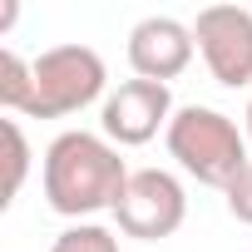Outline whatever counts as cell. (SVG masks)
Listing matches in <instances>:
<instances>
[{
	"label": "cell",
	"mask_w": 252,
	"mask_h": 252,
	"mask_svg": "<svg viewBox=\"0 0 252 252\" xmlns=\"http://www.w3.org/2000/svg\"><path fill=\"white\" fill-rule=\"evenodd\" d=\"M129 163L104 134L89 129H64L45 149V203L60 218H89V213H114L124 183H129Z\"/></svg>",
	"instance_id": "obj_1"
},
{
	"label": "cell",
	"mask_w": 252,
	"mask_h": 252,
	"mask_svg": "<svg viewBox=\"0 0 252 252\" xmlns=\"http://www.w3.org/2000/svg\"><path fill=\"white\" fill-rule=\"evenodd\" d=\"M168 154L178 158L183 173H193L208 188H222L252 163L247 158V134H237V124L222 109L208 104H183L168 124Z\"/></svg>",
	"instance_id": "obj_2"
},
{
	"label": "cell",
	"mask_w": 252,
	"mask_h": 252,
	"mask_svg": "<svg viewBox=\"0 0 252 252\" xmlns=\"http://www.w3.org/2000/svg\"><path fill=\"white\" fill-rule=\"evenodd\" d=\"M35 64V94H30V119H64L79 114L84 104H94L104 94V60L89 45H55L45 50Z\"/></svg>",
	"instance_id": "obj_3"
},
{
	"label": "cell",
	"mask_w": 252,
	"mask_h": 252,
	"mask_svg": "<svg viewBox=\"0 0 252 252\" xmlns=\"http://www.w3.org/2000/svg\"><path fill=\"white\" fill-rule=\"evenodd\" d=\"M188 218V193L168 168H134L124 183L119 203H114V222L124 237L139 242H163L183 227Z\"/></svg>",
	"instance_id": "obj_4"
},
{
	"label": "cell",
	"mask_w": 252,
	"mask_h": 252,
	"mask_svg": "<svg viewBox=\"0 0 252 252\" xmlns=\"http://www.w3.org/2000/svg\"><path fill=\"white\" fill-rule=\"evenodd\" d=\"M173 114H178V109H173L168 84H158V79H124L119 89L104 94L99 124H104V139H109V144L139 149V144H149L158 129L168 134Z\"/></svg>",
	"instance_id": "obj_5"
},
{
	"label": "cell",
	"mask_w": 252,
	"mask_h": 252,
	"mask_svg": "<svg viewBox=\"0 0 252 252\" xmlns=\"http://www.w3.org/2000/svg\"><path fill=\"white\" fill-rule=\"evenodd\" d=\"M198 55L208 60L213 79L227 89H252V10L242 5H208L193 20Z\"/></svg>",
	"instance_id": "obj_6"
},
{
	"label": "cell",
	"mask_w": 252,
	"mask_h": 252,
	"mask_svg": "<svg viewBox=\"0 0 252 252\" xmlns=\"http://www.w3.org/2000/svg\"><path fill=\"white\" fill-rule=\"evenodd\" d=\"M193 50H198L193 25H183L173 15H149L129 30V64L139 79H158V84L178 79L193 64Z\"/></svg>",
	"instance_id": "obj_7"
},
{
	"label": "cell",
	"mask_w": 252,
	"mask_h": 252,
	"mask_svg": "<svg viewBox=\"0 0 252 252\" xmlns=\"http://www.w3.org/2000/svg\"><path fill=\"white\" fill-rule=\"evenodd\" d=\"M30 94H35V64L20 60L15 50H0V109L25 114Z\"/></svg>",
	"instance_id": "obj_8"
},
{
	"label": "cell",
	"mask_w": 252,
	"mask_h": 252,
	"mask_svg": "<svg viewBox=\"0 0 252 252\" xmlns=\"http://www.w3.org/2000/svg\"><path fill=\"white\" fill-rule=\"evenodd\" d=\"M0 134H5V203H10L20 193L25 173H30V144H25V129H20L15 119L0 124Z\"/></svg>",
	"instance_id": "obj_9"
},
{
	"label": "cell",
	"mask_w": 252,
	"mask_h": 252,
	"mask_svg": "<svg viewBox=\"0 0 252 252\" xmlns=\"http://www.w3.org/2000/svg\"><path fill=\"white\" fill-rule=\"evenodd\" d=\"M50 252H119V237L104 227V222H74L55 237Z\"/></svg>",
	"instance_id": "obj_10"
},
{
	"label": "cell",
	"mask_w": 252,
	"mask_h": 252,
	"mask_svg": "<svg viewBox=\"0 0 252 252\" xmlns=\"http://www.w3.org/2000/svg\"><path fill=\"white\" fill-rule=\"evenodd\" d=\"M222 198H227V213H232L237 222H247V227H252V163L227 183V193H222Z\"/></svg>",
	"instance_id": "obj_11"
},
{
	"label": "cell",
	"mask_w": 252,
	"mask_h": 252,
	"mask_svg": "<svg viewBox=\"0 0 252 252\" xmlns=\"http://www.w3.org/2000/svg\"><path fill=\"white\" fill-rule=\"evenodd\" d=\"M15 15H20V5H5V10H0V30H10V25H15Z\"/></svg>",
	"instance_id": "obj_12"
},
{
	"label": "cell",
	"mask_w": 252,
	"mask_h": 252,
	"mask_svg": "<svg viewBox=\"0 0 252 252\" xmlns=\"http://www.w3.org/2000/svg\"><path fill=\"white\" fill-rule=\"evenodd\" d=\"M247 149H252V99H247Z\"/></svg>",
	"instance_id": "obj_13"
}]
</instances>
